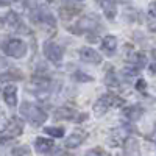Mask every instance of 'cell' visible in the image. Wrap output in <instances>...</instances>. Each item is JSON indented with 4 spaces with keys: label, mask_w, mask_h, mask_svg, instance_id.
<instances>
[{
    "label": "cell",
    "mask_w": 156,
    "mask_h": 156,
    "mask_svg": "<svg viewBox=\"0 0 156 156\" xmlns=\"http://www.w3.org/2000/svg\"><path fill=\"white\" fill-rule=\"evenodd\" d=\"M20 115L33 126H41L47 120V112L42 108H39V106L33 105V103H28V101L22 103Z\"/></svg>",
    "instance_id": "6da1fadb"
},
{
    "label": "cell",
    "mask_w": 156,
    "mask_h": 156,
    "mask_svg": "<svg viewBox=\"0 0 156 156\" xmlns=\"http://www.w3.org/2000/svg\"><path fill=\"white\" fill-rule=\"evenodd\" d=\"M100 30H103V25L100 23V20L94 16V14H87L84 17H81L80 20L76 22L75 27H70L69 31L70 33H75V34H94V33H98Z\"/></svg>",
    "instance_id": "7a4b0ae2"
},
{
    "label": "cell",
    "mask_w": 156,
    "mask_h": 156,
    "mask_svg": "<svg viewBox=\"0 0 156 156\" xmlns=\"http://www.w3.org/2000/svg\"><path fill=\"white\" fill-rule=\"evenodd\" d=\"M2 50L3 53L9 58H14V59H22L25 55H27V44H25L23 39L20 37H9L6 41H3L2 44Z\"/></svg>",
    "instance_id": "3957f363"
},
{
    "label": "cell",
    "mask_w": 156,
    "mask_h": 156,
    "mask_svg": "<svg viewBox=\"0 0 156 156\" xmlns=\"http://www.w3.org/2000/svg\"><path fill=\"white\" fill-rule=\"evenodd\" d=\"M123 100L120 97H117L115 94H105V95H101L95 103H94V114L97 117H101V115H105L111 106H122L123 105Z\"/></svg>",
    "instance_id": "277c9868"
},
{
    "label": "cell",
    "mask_w": 156,
    "mask_h": 156,
    "mask_svg": "<svg viewBox=\"0 0 156 156\" xmlns=\"http://www.w3.org/2000/svg\"><path fill=\"white\" fill-rule=\"evenodd\" d=\"M28 14H30V19H31L33 23H36V25H45V27H48L51 30L56 28V19H55V16L51 14L50 11L37 6L36 9L28 11Z\"/></svg>",
    "instance_id": "5b68a950"
},
{
    "label": "cell",
    "mask_w": 156,
    "mask_h": 156,
    "mask_svg": "<svg viewBox=\"0 0 156 156\" xmlns=\"http://www.w3.org/2000/svg\"><path fill=\"white\" fill-rule=\"evenodd\" d=\"M22 131H23V122L16 115L11 117L2 128V142L5 144L8 139H14V137L20 136Z\"/></svg>",
    "instance_id": "8992f818"
},
{
    "label": "cell",
    "mask_w": 156,
    "mask_h": 156,
    "mask_svg": "<svg viewBox=\"0 0 156 156\" xmlns=\"http://www.w3.org/2000/svg\"><path fill=\"white\" fill-rule=\"evenodd\" d=\"M2 27L5 30L14 31V33H23V31H27V27H25L22 17L17 14L16 11H9V12H6V14L3 16Z\"/></svg>",
    "instance_id": "52a82bcc"
},
{
    "label": "cell",
    "mask_w": 156,
    "mask_h": 156,
    "mask_svg": "<svg viewBox=\"0 0 156 156\" xmlns=\"http://www.w3.org/2000/svg\"><path fill=\"white\" fill-rule=\"evenodd\" d=\"M42 51H44V55L45 58L50 61V62H53V64H59L62 61V48L53 42V41H45L44 45H42Z\"/></svg>",
    "instance_id": "ba28073f"
},
{
    "label": "cell",
    "mask_w": 156,
    "mask_h": 156,
    "mask_svg": "<svg viewBox=\"0 0 156 156\" xmlns=\"http://www.w3.org/2000/svg\"><path fill=\"white\" fill-rule=\"evenodd\" d=\"M78 56H80V59L86 64H101V55L98 53V51H95L94 48L90 47H80V50H78Z\"/></svg>",
    "instance_id": "9c48e42d"
},
{
    "label": "cell",
    "mask_w": 156,
    "mask_h": 156,
    "mask_svg": "<svg viewBox=\"0 0 156 156\" xmlns=\"http://www.w3.org/2000/svg\"><path fill=\"white\" fill-rule=\"evenodd\" d=\"M86 137H87V133L86 131H83V129H76V131H73L66 139L64 145H66L67 148H76V147H80L83 142L86 140Z\"/></svg>",
    "instance_id": "30bf717a"
},
{
    "label": "cell",
    "mask_w": 156,
    "mask_h": 156,
    "mask_svg": "<svg viewBox=\"0 0 156 156\" xmlns=\"http://www.w3.org/2000/svg\"><path fill=\"white\" fill-rule=\"evenodd\" d=\"M2 95H3L5 103H6L9 108H14L17 105V87L14 84H6L3 87Z\"/></svg>",
    "instance_id": "8fae6325"
},
{
    "label": "cell",
    "mask_w": 156,
    "mask_h": 156,
    "mask_svg": "<svg viewBox=\"0 0 156 156\" xmlns=\"http://www.w3.org/2000/svg\"><path fill=\"white\" fill-rule=\"evenodd\" d=\"M101 51L108 56H112L115 55L117 51V37L112 36V34H108L101 39Z\"/></svg>",
    "instance_id": "7c38bea8"
},
{
    "label": "cell",
    "mask_w": 156,
    "mask_h": 156,
    "mask_svg": "<svg viewBox=\"0 0 156 156\" xmlns=\"http://www.w3.org/2000/svg\"><path fill=\"white\" fill-rule=\"evenodd\" d=\"M98 3L101 6V11L105 12V16L109 20H114L115 16H117V3H115V0H100Z\"/></svg>",
    "instance_id": "4fadbf2b"
},
{
    "label": "cell",
    "mask_w": 156,
    "mask_h": 156,
    "mask_svg": "<svg viewBox=\"0 0 156 156\" xmlns=\"http://www.w3.org/2000/svg\"><path fill=\"white\" fill-rule=\"evenodd\" d=\"M81 11V6L80 5H72V3H64L61 8H59V16L61 19L67 20V19H72L73 16L80 14Z\"/></svg>",
    "instance_id": "5bb4252c"
},
{
    "label": "cell",
    "mask_w": 156,
    "mask_h": 156,
    "mask_svg": "<svg viewBox=\"0 0 156 156\" xmlns=\"http://www.w3.org/2000/svg\"><path fill=\"white\" fill-rule=\"evenodd\" d=\"M142 114H144V109H142L139 105H133V106H126L123 108V115L126 117L128 120H131V122H136L139 120Z\"/></svg>",
    "instance_id": "9a60e30c"
},
{
    "label": "cell",
    "mask_w": 156,
    "mask_h": 156,
    "mask_svg": "<svg viewBox=\"0 0 156 156\" xmlns=\"http://www.w3.org/2000/svg\"><path fill=\"white\" fill-rule=\"evenodd\" d=\"M55 119H62V120H75L76 119V111L69 108V106H61L55 111Z\"/></svg>",
    "instance_id": "2e32d148"
},
{
    "label": "cell",
    "mask_w": 156,
    "mask_h": 156,
    "mask_svg": "<svg viewBox=\"0 0 156 156\" xmlns=\"http://www.w3.org/2000/svg\"><path fill=\"white\" fill-rule=\"evenodd\" d=\"M53 148V140L45 139V137H36L34 140V150L37 153H48Z\"/></svg>",
    "instance_id": "e0dca14e"
},
{
    "label": "cell",
    "mask_w": 156,
    "mask_h": 156,
    "mask_svg": "<svg viewBox=\"0 0 156 156\" xmlns=\"http://www.w3.org/2000/svg\"><path fill=\"white\" fill-rule=\"evenodd\" d=\"M105 84H106L108 87H111V89H117V87L120 86V80L117 78L115 70H114L112 67H109V69L106 70V73H105Z\"/></svg>",
    "instance_id": "ac0fdd59"
},
{
    "label": "cell",
    "mask_w": 156,
    "mask_h": 156,
    "mask_svg": "<svg viewBox=\"0 0 156 156\" xmlns=\"http://www.w3.org/2000/svg\"><path fill=\"white\" fill-rule=\"evenodd\" d=\"M22 78H23L22 72L19 69H16V67H9L8 70H3L2 72V81L3 83L5 81H9V80H22Z\"/></svg>",
    "instance_id": "d6986e66"
},
{
    "label": "cell",
    "mask_w": 156,
    "mask_h": 156,
    "mask_svg": "<svg viewBox=\"0 0 156 156\" xmlns=\"http://www.w3.org/2000/svg\"><path fill=\"white\" fill-rule=\"evenodd\" d=\"M139 70H140L139 66L129 62L128 66H125V69L122 70V75L125 76V80H131V78H136V76L139 75Z\"/></svg>",
    "instance_id": "ffe728a7"
},
{
    "label": "cell",
    "mask_w": 156,
    "mask_h": 156,
    "mask_svg": "<svg viewBox=\"0 0 156 156\" xmlns=\"http://www.w3.org/2000/svg\"><path fill=\"white\" fill-rule=\"evenodd\" d=\"M128 59H129V62H131V64H136V66H139V67H142L145 64V61H147L145 55L140 53V51H133V53L128 56Z\"/></svg>",
    "instance_id": "44dd1931"
},
{
    "label": "cell",
    "mask_w": 156,
    "mask_h": 156,
    "mask_svg": "<svg viewBox=\"0 0 156 156\" xmlns=\"http://www.w3.org/2000/svg\"><path fill=\"white\" fill-rule=\"evenodd\" d=\"M44 131L51 137H62L64 136V128H61V126H47V128H44Z\"/></svg>",
    "instance_id": "7402d4cb"
},
{
    "label": "cell",
    "mask_w": 156,
    "mask_h": 156,
    "mask_svg": "<svg viewBox=\"0 0 156 156\" xmlns=\"http://www.w3.org/2000/svg\"><path fill=\"white\" fill-rule=\"evenodd\" d=\"M73 78L76 81H80V83H90V81H94V78L90 76V75H87V73H84V72H75L73 73Z\"/></svg>",
    "instance_id": "603a6c76"
},
{
    "label": "cell",
    "mask_w": 156,
    "mask_h": 156,
    "mask_svg": "<svg viewBox=\"0 0 156 156\" xmlns=\"http://www.w3.org/2000/svg\"><path fill=\"white\" fill-rule=\"evenodd\" d=\"M11 156H30V148H28L27 145L16 147V148H12Z\"/></svg>",
    "instance_id": "cb8c5ba5"
},
{
    "label": "cell",
    "mask_w": 156,
    "mask_h": 156,
    "mask_svg": "<svg viewBox=\"0 0 156 156\" xmlns=\"http://www.w3.org/2000/svg\"><path fill=\"white\" fill-rule=\"evenodd\" d=\"M84 156H109V153L105 151L103 148H100V147H95V148H92V150H89Z\"/></svg>",
    "instance_id": "d4e9b609"
},
{
    "label": "cell",
    "mask_w": 156,
    "mask_h": 156,
    "mask_svg": "<svg viewBox=\"0 0 156 156\" xmlns=\"http://www.w3.org/2000/svg\"><path fill=\"white\" fill-rule=\"evenodd\" d=\"M147 14H148L150 22H156V0L150 3V6H148V12H147Z\"/></svg>",
    "instance_id": "484cf974"
},
{
    "label": "cell",
    "mask_w": 156,
    "mask_h": 156,
    "mask_svg": "<svg viewBox=\"0 0 156 156\" xmlns=\"http://www.w3.org/2000/svg\"><path fill=\"white\" fill-rule=\"evenodd\" d=\"M145 89H147V81L144 80V78H139V80L136 81V90H140V92H144Z\"/></svg>",
    "instance_id": "4316f807"
},
{
    "label": "cell",
    "mask_w": 156,
    "mask_h": 156,
    "mask_svg": "<svg viewBox=\"0 0 156 156\" xmlns=\"http://www.w3.org/2000/svg\"><path fill=\"white\" fill-rule=\"evenodd\" d=\"M148 69H150V72H151L153 75H156V61H154L153 64H150V67H148Z\"/></svg>",
    "instance_id": "83f0119b"
},
{
    "label": "cell",
    "mask_w": 156,
    "mask_h": 156,
    "mask_svg": "<svg viewBox=\"0 0 156 156\" xmlns=\"http://www.w3.org/2000/svg\"><path fill=\"white\" fill-rule=\"evenodd\" d=\"M16 0H2V5L3 6H6V5H11V3H14Z\"/></svg>",
    "instance_id": "f1b7e54d"
},
{
    "label": "cell",
    "mask_w": 156,
    "mask_h": 156,
    "mask_svg": "<svg viewBox=\"0 0 156 156\" xmlns=\"http://www.w3.org/2000/svg\"><path fill=\"white\" fill-rule=\"evenodd\" d=\"M56 156H69V154H66L64 151H58V153H56Z\"/></svg>",
    "instance_id": "f546056e"
},
{
    "label": "cell",
    "mask_w": 156,
    "mask_h": 156,
    "mask_svg": "<svg viewBox=\"0 0 156 156\" xmlns=\"http://www.w3.org/2000/svg\"><path fill=\"white\" fill-rule=\"evenodd\" d=\"M45 2H48V3H53V2H55V0H45Z\"/></svg>",
    "instance_id": "4dcf8cb0"
},
{
    "label": "cell",
    "mask_w": 156,
    "mask_h": 156,
    "mask_svg": "<svg viewBox=\"0 0 156 156\" xmlns=\"http://www.w3.org/2000/svg\"><path fill=\"white\" fill-rule=\"evenodd\" d=\"M153 58H154V59H156V50H154V51H153Z\"/></svg>",
    "instance_id": "1f68e13d"
},
{
    "label": "cell",
    "mask_w": 156,
    "mask_h": 156,
    "mask_svg": "<svg viewBox=\"0 0 156 156\" xmlns=\"http://www.w3.org/2000/svg\"><path fill=\"white\" fill-rule=\"evenodd\" d=\"M154 139H156V131H154Z\"/></svg>",
    "instance_id": "d6a6232c"
},
{
    "label": "cell",
    "mask_w": 156,
    "mask_h": 156,
    "mask_svg": "<svg viewBox=\"0 0 156 156\" xmlns=\"http://www.w3.org/2000/svg\"><path fill=\"white\" fill-rule=\"evenodd\" d=\"M80 2H83V0H80Z\"/></svg>",
    "instance_id": "836d02e7"
},
{
    "label": "cell",
    "mask_w": 156,
    "mask_h": 156,
    "mask_svg": "<svg viewBox=\"0 0 156 156\" xmlns=\"http://www.w3.org/2000/svg\"><path fill=\"white\" fill-rule=\"evenodd\" d=\"M97 2H100V0H97Z\"/></svg>",
    "instance_id": "e575fe53"
}]
</instances>
